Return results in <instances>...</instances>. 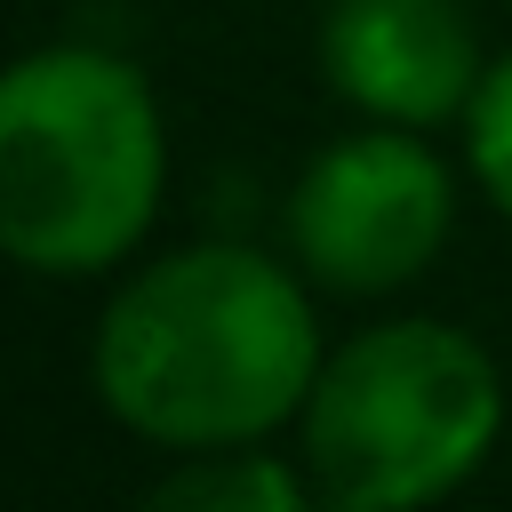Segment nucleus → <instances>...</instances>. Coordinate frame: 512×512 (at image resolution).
<instances>
[{
	"label": "nucleus",
	"mask_w": 512,
	"mask_h": 512,
	"mask_svg": "<svg viewBox=\"0 0 512 512\" xmlns=\"http://www.w3.org/2000/svg\"><path fill=\"white\" fill-rule=\"evenodd\" d=\"M312 288L240 240H192L136 264L88 344L104 416L152 448H240L296 424L320 376Z\"/></svg>",
	"instance_id": "1"
},
{
	"label": "nucleus",
	"mask_w": 512,
	"mask_h": 512,
	"mask_svg": "<svg viewBox=\"0 0 512 512\" xmlns=\"http://www.w3.org/2000/svg\"><path fill=\"white\" fill-rule=\"evenodd\" d=\"M168 128L144 72L56 40L0 64V256L32 280L112 272L160 216Z\"/></svg>",
	"instance_id": "2"
},
{
	"label": "nucleus",
	"mask_w": 512,
	"mask_h": 512,
	"mask_svg": "<svg viewBox=\"0 0 512 512\" xmlns=\"http://www.w3.org/2000/svg\"><path fill=\"white\" fill-rule=\"evenodd\" d=\"M504 432V376L448 320H376L336 344L296 408V456L336 512H416L464 488Z\"/></svg>",
	"instance_id": "3"
},
{
	"label": "nucleus",
	"mask_w": 512,
	"mask_h": 512,
	"mask_svg": "<svg viewBox=\"0 0 512 512\" xmlns=\"http://www.w3.org/2000/svg\"><path fill=\"white\" fill-rule=\"evenodd\" d=\"M456 232V176L424 128H352L304 160L288 184V248L304 280L336 296H384L432 272Z\"/></svg>",
	"instance_id": "4"
},
{
	"label": "nucleus",
	"mask_w": 512,
	"mask_h": 512,
	"mask_svg": "<svg viewBox=\"0 0 512 512\" xmlns=\"http://www.w3.org/2000/svg\"><path fill=\"white\" fill-rule=\"evenodd\" d=\"M320 72L360 120L440 128L480 96V32L456 0H328Z\"/></svg>",
	"instance_id": "5"
},
{
	"label": "nucleus",
	"mask_w": 512,
	"mask_h": 512,
	"mask_svg": "<svg viewBox=\"0 0 512 512\" xmlns=\"http://www.w3.org/2000/svg\"><path fill=\"white\" fill-rule=\"evenodd\" d=\"M304 496H312L304 464H280L256 440H240V448H192L152 488V512H296Z\"/></svg>",
	"instance_id": "6"
},
{
	"label": "nucleus",
	"mask_w": 512,
	"mask_h": 512,
	"mask_svg": "<svg viewBox=\"0 0 512 512\" xmlns=\"http://www.w3.org/2000/svg\"><path fill=\"white\" fill-rule=\"evenodd\" d=\"M464 160H472L488 208L512 224V56H496L480 72V96L464 112Z\"/></svg>",
	"instance_id": "7"
}]
</instances>
